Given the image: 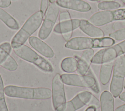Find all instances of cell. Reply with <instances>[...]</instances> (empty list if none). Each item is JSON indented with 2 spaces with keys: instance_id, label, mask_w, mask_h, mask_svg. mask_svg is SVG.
<instances>
[{
  "instance_id": "cell-17",
  "label": "cell",
  "mask_w": 125,
  "mask_h": 111,
  "mask_svg": "<svg viewBox=\"0 0 125 111\" xmlns=\"http://www.w3.org/2000/svg\"><path fill=\"white\" fill-rule=\"evenodd\" d=\"M114 61L103 63L102 64L100 71L99 78L101 83L103 85H106L109 81L114 63Z\"/></svg>"
},
{
  "instance_id": "cell-36",
  "label": "cell",
  "mask_w": 125,
  "mask_h": 111,
  "mask_svg": "<svg viewBox=\"0 0 125 111\" xmlns=\"http://www.w3.org/2000/svg\"><path fill=\"white\" fill-rule=\"evenodd\" d=\"M57 0H49V1L51 3H55Z\"/></svg>"
},
{
  "instance_id": "cell-29",
  "label": "cell",
  "mask_w": 125,
  "mask_h": 111,
  "mask_svg": "<svg viewBox=\"0 0 125 111\" xmlns=\"http://www.w3.org/2000/svg\"><path fill=\"white\" fill-rule=\"evenodd\" d=\"M125 27V20L118 21L115 22L112 25V29L115 30H118L119 29H122Z\"/></svg>"
},
{
  "instance_id": "cell-5",
  "label": "cell",
  "mask_w": 125,
  "mask_h": 111,
  "mask_svg": "<svg viewBox=\"0 0 125 111\" xmlns=\"http://www.w3.org/2000/svg\"><path fill=\"white\" fill-rule=\"evenodd\" d=\"M13 49L15 53L19 57L33 63L42 71L47 73H52L53 71V68L50 62L27 45L23 44Z\"/></svg>"
},
{
  "instance_id": "cell-3",
  "label": "cell",
  "mask_w": 125,
  "mask_h": 111,
  "mask_svg": "<svg viewBox=\"0 0 125 111\" xmlns=\"http://www.w3.org/2000/svg\"><path fill=\"white\" fill-rule=\"evenodd\" d=\"M115 42L114 39L109 37L101 38L76 37L67 41L65 47L74 50H83L93 48H108L112 46Z\"/></svg>"
},
{
  "instance_id": "cell-21",
  "label": "cell",
  "mask_w": 125,
  "mask_h": 111,
  "mask_svg": "<svg viewBox=\"0 0 125 111\" xmlns=\"http://www.w3.org/2000/svg\"><path fill=\"white\" fill-rule=\"evenodd\" d=\"M0 65L4 69L10 71H15L18 68V64L17 62L10 55H8L7 56Z\"/></svg>"
},
{
  "instance_id": "cell-23",
  "label": "cell",
  "mask_w": 125,
  "mask_h": 111,
  "mask_svg": "<svg viewBox=\"0 0 125 111\" xmlns=\"http://www.w3.org/2000/svg\"><path fill=\"white\" fill-rule=\"evenodd\" d=\"M110 50L116 59L119 56L125 53V40L110 47Z\"/></svg>"
},
{
  "instance_id": "cell-26",
  "label": "cell",
  "mask_w": 125,
  "mask_h": 111,
  "mask_svg": "<svg viewBox=\"0 0 125 111\" xmlns=\"http://www.w3.org/2000/svg\"><path fill=\"white\" fill-rule=\"evenodd\" d=\"M114 21L125 20V8L118 9L113 10Z\"/></svg>"
},
{
  "instance_id": "cell-34",
  "label": "cell",
  "mask_w": 125,
  "mask_h": 111,
  "mask_svg": "<svg viewBox=\"0 0 125 111\" xmlns=\"http://www.w3.org/2000/svg\"><path fill=\"white\" fill-rule=\"evenodd\" d=\"M97 108L94 106H89L84 111H96Z\"/></svg>"
},
{
  "instance_id": "cell-37",
  "label": "cell",
  "mask_w": 125,
  "mask_h": 111,
  "mask_svg": "<svg viewBox=\"0 0 125 111\" xmlns=\"http://www.w3.org/2000/svg\"><path fill=\"white\" fill-rule=\"evenodd\" d=\"M116 0H100L102 1H115Z\"/></svg>"
},
{
  "instance_id": "cell-35",
  "label": "cell",
  "mask_w": 125,
  "mask_h": 111,
  "mask_svg": "<svg viewBox=\"0 0 125 111\" xmlns=\"http://www.w3.org/2000/svg\"><path fill=\"white\" fill-rule=\"evenodd\" d=\"M119 97L122 101L125 102V92L121 93L119 96Z\"/></svg>"
},
{
  "instance_id": "cell-19",
  "label": "cell",
  "mask_w": 125,
  "mask_h": 111,
  "mask_svg": "<svg viewBox=\"0 0 125 111\" xmlns=\"http://www.w3.org/2000/svg\"><path fill=\"white\" fill-rule=\"evenodd\" d=\"M0 19L11 29L18 30L19 28V25L15 19L1 8H0Z\"/></svg>"
},
{
  "instance_id": "cell-4",
  "label": "cell",
  "mask_w": 125,
  "mask_h": 111,
  "mask_svg": "<svg viewBox=\"0 0 125 111\" xmlns=\"http://www.w3.org/2000/svg\"><path fill=\"white\" fill-rule=\"evenodd\" d=\"M87 73L89 74L88 75L64 74L61 77L64 84L67 85L89 88L96 93H99L100 89L98 82L91 69H89Z\"/></svg>"
},
{
  "instance_id": "cell-31",
  "label": "cell",
  "mask_w": 125,
  "mask_h": 111,
  "mask_svg": "<svg viewBox=\"0 0 125 111\" xmlns=\"http://www.w3.org/2000/svg\"><path fill=\"white\" fill-rule=\"evenodd\" d=\"M11 0H0V7H8L11 5Z\"/></svg>"
},
{
  "instance_id": "cell-25",
  "label": "cell",
  "mask_w": 125,
  "mask_h": 111,
  "mask_svg": "<svg viewBox=\"0 0 125 111\" xmlns=\"http://www.w3.org/2000/svg\"><path fill=\"white\" fill-rule=\"evenodd\" d=\"M109 37L116 40H125V27L110 33Z\"/></svg>"
},
{
  "instance_id": "cell-33",
  "label": "cell",
  "mask_w": 125,
  "mask_h": 111,
  "mask_svg": "<svg viewBox=\"0 0 125 111\" xmlns=\"http://www.w3.org/2000/svg\"><path fill=\"white\" fill-rule=\"evenodd\" d=\"M115 111H125V104L117 108Z\"/></svg>"
},
{
  "instance_id": "cell-15",
  "label": "cell",
  "mask_w": 125,
  "mask_h": 111,
  "mask_svg": "<svg viewBox=\"0 0 125 111\" xmlns=\"http://www.w3.org/2000/svg\"><path fill=\"white\" fill-rule=\"evenodd\" d=\"M80 24V19L77 18L60 22L55 26L54 31L56 33L61 34L73 32L74 30L79 27Z\"/></svg>"
},
{
  "instance_id": "cell-1",
  "label": "cell",
  "mask_w": 125,
  "mask_h": 111,
  "mask_svg": "<svg viewBox=\"0 0 125 111\" xmlns=\"http://www.w3.org/2000/svg\"><path fill=\"white\" fill-rule=\"evenodd\" d=\"M4 93L8 97L27 99H47L52 96L51 90L47 88H30L13 85L6 86Z\"/></svg>"
},
{
  "instance_id": "cell-13",
  "label": "cell",
  "mask_w": 125,
  "mask_h": 111,
  "mask_svg": "<svg viewBox=\"0 0 125 111\" xmlns=\"http://www.w3.org/2000/svg\"><path fill=\"white\" fill-rule=\"evenodd\" d=\"M96 26L105 25L114 21L113 11H102L93 14L88 20Z\"/></svg>"
},
{
  "instance_id": "cell-8",
  "label": "cell",
  "mask_w": 125,
  "mask_h": 111,
  "mask_svg": "<svg viewBox=\"0 0 125 111\" xmlns=\"http://www.w3.org/2000/svg\"><path fill=\"white\" fill-rule=\"evenodd\" d=\"M52 103L55 111H60L66 103L64 83L61 75L57 74L52 81Z\"/></svg>"
},
{
  "instance_id": "cell-38",
  "label": "cell",
  "mask_w": 125,
  "mask_h": 111,
  "mask_svg": "<svg viewBox=\"0 0 125 111\" xmlns=\"http://www.w3.org/2000/svg\"><path fill=\"white\" fill-rule=\"evenodd\" d=\"M89 1H100V0H88Z\"/></svg>"
},
{
  "instance_id": "cell-27",
  "label": "cell",
  "mask_w": 125,
  "mask_h": 111,
  "mask_svg": "<svg viewBox=\"0 0 125 111\" xmlns=\"http://www.w3.org/2000/svg\"><path fill=\"white\" fill-rule=\"evenodd\" d=\"M49 0H41V3L40 6V11L43 13L44 16V18L48 8Z\"/></svg>"
},
{
  "instance_id": "cell-16",
  "label": "cell",
  "mask_w": 125,
  "mask_h": 111,
  "mask_svg": "<svg viewBox=\"0 0 125 111\" xmlns=\"http://www.w3.org/2000/svg\"><path fill=\"white\" fill-rule=\"evenodd\" d=\"M100 101L101 111H114V100L109 92H103L100 95Z\"/></svg>"
},
{
  "instance_id": "cell-28",
  "label": "cell",
  "mask_w": 125,
  "mask_h": 111,
  "mask_svg": "<svg viewBox=\"0 0 125 111\" xmlns=\"http://www.w3.org/2000/svg\"><path fill=\"white\" fill-rule=\"evenodd\" d=\"M71 19V17L70 14L67 11L62 12L60 13L59 16V21L60 22L68 20Z\"/></svg>"
},
{
  "instance_id": "cell-32",
  "label": "cell",
  "mask_w": 125,
  "mask_h": 111,
  "mask_svg": "<svg viewBox=\"0 0 125 111\" xmlns=\"http://www.w3.org/2000/svg\"><path fill=\"white\" fill-rule=\"evenodd\" d=\"M72 32H68V33H66L62 34L63 38L64 39V40L65 41H68V40H69L70 39V38L71 37V36L72 35Z\"/></svg>"
},
{
  "instance_id": "cell-30",
  "label": "cell",
  "mask_w": 125,
  "mask_h": 111,
  "mask_svg": "<svg viewBox=\"0 0 125 111\" xmlns=\"http://www.w3.org/2000/svg\"><path fill=\"white\" fill-rule=\"evenodd\" d=\"M88 105H89V106H94L97 109L99 108L100 107V101L95 96L92 95L91 100Z\"/></svg>"
},
{
  "instance_id": "cell-9",
  "label": "cell",
  "mask_w": 125,
  "mask_h": 111,
  "mask_svg": "<svg viewBox=\"0 0 125 111\" xmlns=\"http://www.w3.org/2000/svg\"><path fill=\"white\" fill-rule=\"evenodd\" d=\"M92 94L88 91H82L71 100L65 103L60 111H76L85 105H88Z\"/></svg>"
},
{
  "instance_id": "cell-6",
  "label": "cell",
  "mask_w": 125,
  "mask_h": 111,
  "mask_svg": "<svg viewBox=\"0 0 125 111\" xmlns=\"http://www.w3.org/2000/svg\"><path fill=\"white\" fill-rule=\"evenodd\" d=\"M125 77V56H118L114 61L113 75L110 85V92L113 97H117L121 93Z\"/></svg>"
},
{
  "instance_id": "cell-10",
  "label": "cell",
  "mask_w": 125,
  "mask_h": 111,
  "mask_svg": "<svg viewBox=\"0 0 125 111\" xmlns=\"http://www.w3.org/2000/svg\"><path fill=\"white\" fill-rule=\"evenodd\" d=\"M56 3L60 7L80 12H87L91 10V6L83 0H57Z\"/></svg>"
},
{
  "instance_id": "cell-12",
  "label": "cell",
  "mask_w": 125,
  "mask_h": 111,
  "mask_svg": "<svg viewBox=\"0 0 125 111\" xmlns=\"http://www.w3.org/2000/svg\"><path fill=\"white\" fill-rule=\"evenodd\" d=\"M94 55V51L92 49L84 50L81 57L78 60V73L82 75H86L90 69V65Z\"/></svg>"
},
{
  "instance_id": "cell-22",
  "label": "cell",
  "mask_w": 125,
  "mask_h": 111,
  "mask_svg": "<svg viewBox=\"0 0 125 111\" xmlns=\"http://www.w3.org/2000/svg\"><path fill=\"white\" fill-rule=\"evenodd\" d=\"M11 49V45L9 42H4L0 45V65L9 55Z\"/></svg>"
},
{
  "instance_id": "cell-14",
  "label": "cell",
  "mask_w": 125,
  "mask_h": 111,
  "mask_svg": "<svg viewBox=\"0 0 125 111\" xmlns=\"http://www.w3.org/2000/svg\"><path fill=\"white\" fill-rule=\"evenodd\" d=\"M80 29L85 34L92 38H101L104 37V34L102 29L90 23L88 20L80 19Z\"/></svg>"
},
{
  "instance_id": "cell-11",
  "label": "cell",
  "mask_w": 125,
  "mask_h": 111,
  "mask_svg": "<svg viewBox=\"0 0 125 111\" xmlns=\"http://www.w3.org/2000/svg\"><path fill=\"white\" fill-rule=\"evenodd\" d=\"M28 42L32 48L47 58H52L54 56L53 50L42 39L36 37L31 36L28 38Z\"/></svg>"
},
{
  "instance_id": "cell-40",
  "label": "cell",
  "mask_w": 125,
  "mask_h": 111,
  "mask_svg": "<svg viewBox=\"0 0 125 111\" xmlns=\"http://www.w3.org/2000/svg\"><path fill=\"white\" fill-rule=\"evenodd\" d=\"M124 88L125 89V79L124 80Z\"/></svg>"
},
{
  "instance_id": "cell-20",
  "label": "cell",
  "mask_w": 125,
  "mask_h": 111,
  "mask_svg": "<svg viewBox=\"0 0 125 111\" xmlns=\"http://www.w3.org/2000/svg\"><path fill=\"white\" fill-rule=\"evenodd\" d=\"M121 4L115 1H101L98 4L99 9L103 11H113L119 9Z\"/></svg>"
},
{
  "instance_id": "cell-18",
  "label": "cell",
  "mask_w": 125,
  "mask_h": 111,
  "mask_svg": "<svg viewBox=\"0 0 125 111\" xmlns=\"http://www.w3.org/2000/svg\"><path fill=\"white\" fill-rule=\"evenodd\" d=\"M78 60L72 57H68L63 59L61 64L62 69L66 73H73L77 70Z\"/></svg>"
},
{
  "instance_id": "cell-2",
  "label": "cell",
  "mask_w": 125,
  "mask_h": 111,
  "mask_svg": "<svg viewBox=\"0 0 125 111\" xmlns=\"http://www.w3.org/2000/svg\"><path fill=\"white\" fill-rule=\"evenodd\" d=\"M43 18L44 16L41 11L31 15L13 37L11 43L12 47L15 49L23 45L39 28Z\"/></svg>"
},
{
  "instance_id": "cell-39",
  "label": "cell",
  "mask_w": 125,
  "mask_h": 111,
  "mask_svg": "<svg viewBox=\"0 0 125 111\" xmlns=\"http://www.w3.org/2000/svg\"><path fill=\"white\" fill-rule=\"evenodd\" d=\"M121 1H122L125 4V0H120Z\"/></svg>"
},
{
  "instance_id": "cell-7",
  "label": "cell",
  "mask_w": 125,
  "mask_h": 111,
  "mask_svg": "<svg viewBox=\"0 0 125 111\" xmlns=\"http://www.w3.org/2000/svg\"><path fill=\"white\" fill-rule=\"evenodd\" d=\"M59 12V6L56 3H51L49 6L43 22L38 33V36L41 39L44 40L49 36L56 23Z\"/></svg>"
},
{
  "instance_id": "cell-24",
  "label": "cell",
  "mask_w": 125,
  "mask_h": 111,
  "mask_svg": "<svg viewBox=\"0 0 125 111\" xmlns=\"http://www.w3.org/2000/svg\"><path fill=\"white\" fill-rule=\"evenodd\" d=\"M0 111H8L4 97V88L3 80L0 74Z\"/></svg>"
}]
</instances>
